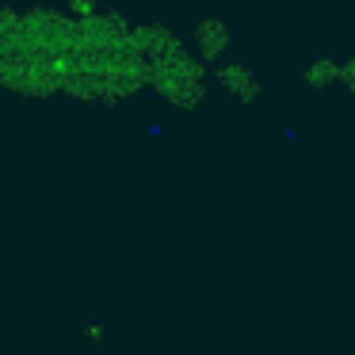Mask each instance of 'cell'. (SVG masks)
Instances as JSON below:
<instances>
[{
	"mask_svg": "<svg viewBox=\"0 0 355 355\" xmlns=\"http://www.w3.org/2000/svg\"><path fill=\"white\" fill-rule=\"evenodd\" d=\"M214 77H218V85H222L230 96H237V100H256V96L263 92L260 77H256L245 62H233V58L230 62H218Z\"/></svg>",
	"mask_w": 355,
	"mask_h": 355,
	"instance_id": "obj_1",
	"label": "cell"
},
{
	"mask_svg": "<svg viewBox=\"0 0 355 355\" xmlns=\"http://www.w3.org/2000/svg\"><path fill=\"white\" fill-rule=\"evenodd\" d=\"M191 42H195V50H199V58H207V62H222V54L230 50V27H225L222 19L207 16V19L195 24Z\"/></svg>",
	"mask_w": 355,
	"mask_h": 355,
	"instance_id": "obj_2",
	"label": "cell"
}]
</instances>
